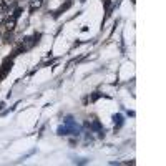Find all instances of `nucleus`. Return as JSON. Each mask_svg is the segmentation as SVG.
Masks as SVG:
<instances>
[{"mask_svg": "<svg viewBox=\"0 0 166 166\" xmlns=\"http://www.w3.org/2000/svg\"><path fill=\"white\" fill-rule=\"evenodd\" d=\"M71 5H73V2H71V0H67V3H65V5H62V7H60V8H58V10L55 12V17H58L60 13H63L65 10H68V8H70Z\"/></svg>", "mask_w": 166, "mask_h": 166, "instance_id": "f257e3e1", "label": "nucleus"}, {"mask_svg": "<svg viewBox=\"0 0 166 166\" xmlns=\"http://www.w3.org/2000/svg\"><path fill=\"white\" fill-rule=\"evenodd\" d=\"M42 5H43V0H30V12H35Z\"/></svg>", "mask_w": 166, "mask_h": 166, "instance_id": "f03ea898", "label": "nucleus"}, {"mask_svg": "<svg viewBox=\"0 0 166 166\" xmlns=\"http://www.w3.org/2000/svg\"><path fill=\"white\" fill-rule=\"evenodd\" d=\"M15 25H17V20H15V18H10V20L5 22V28H7L8 32H12L13 28H15Z\"/></svg>", "mask_w": 166, "mask_h": 166, "instance_id": "7ed1b4c3", "label": "nucleus"}, {"mask_svg": "<svg viewBox=\"0 0 166 166\" xmlns=\"http://www.w3.org/2000/svg\"><path fill=\"white\" fill-rule=\"evenodd\" d=\"M3 68H2V70H0V78H3V76H5V73L8 71V68H10L12 67V62L10 63H8V60L5 62V63H3V65H2Z\"/></svg>", "mask_w": 166, "mask_h": 166, "instance_id": "20e7f679", "label": "nucleus"}, {"mask_svg": "<svg viewBox=\"0 0 166 166\" xmlns=\"http://www.w3.org/2000/svg\"><path fill=\"white\" fill-rule=\"evenodd\" d=\"M20 13H22V8H17V10H15V13H13V15H12V18H15V20H17V18L20 17Z\"/></svg>", "mask_w": 166, "mask_h": 166, "instance_id": "39448f33", "label": "nucleus"}, {"mask_svg": "<svg viewBox=\"0 0 166 166\" xmlns=\"http://www.w3.org/2000/svg\"><path fill=\"white\" fill-rule=\"evenodd\" d=\"M5 42H7V43H12V42H13V37H12V33H8V35H5Z\"/></svg>", "mask_w": 166, "mask_h": 166, "instance_id": "423d86ee", "label": "nucleus"}, {"mask_svg": "<svg viewBox=\"0 0 166 166\" xmlns=\"http://www.w3.org/2000/svg\"><path fill=\"white\" fill-rule=\"evenodd\" d=\"M80 2H85V0H80Z\"/></svg>", "mask_w": 166, "mask_h": 166, "instance_id": "0eeeda50", "label": "nucleus"}]
</instances>
